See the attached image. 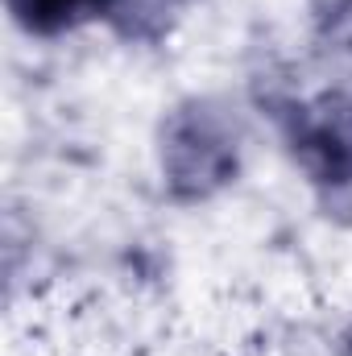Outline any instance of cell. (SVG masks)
I'll use <instances>...</instances> for the list:
<instances>
[{"mask_svg": "<svg viewBox=\"0 0 352 356\" xmlns=\"http://www.w3.org/2000/svg\"><path fill=\"white\" fill-rule=\"evenodd\" d=\"M116 4L120 0H8V13L25 33L54 38V33H67L83 21L112 13Z\"/></svg>", "mask_w": 352, "mask_h": 356, "instance_id": "obj_2", "label": "cell"}, {"mask_svg": "<svg viewBox=\"0 0 352 356\" xmlns=\"http://www.w3.org/2000/svg\"><path fill=\"white\" fill-rule=\"evenodd\" d=\"M286 141L303 170L319 186H349L352 182V99L349 95H319L311 104H290L282 112Z\"/></svg>", "mask_w": 352, "mask_h": 356, "instance_id": "obj_1", "label": "cell"}]
</instances>
